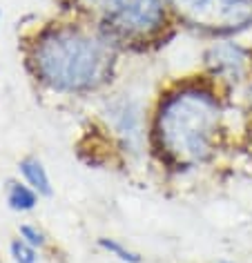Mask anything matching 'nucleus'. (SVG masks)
Listing matches in <instances>:
<instances>
[{"mask_svg":"<svg viewBox=\"0 0 252 263\" xmlns=\"http://www.w3.org/2000/svg\"><path fill=\"white\" fill-rule=\"evenodd\" d=\"M21 56L29 78L56 96L103 94L118 76L123 51L98 25L96 11L63 7L21 36Z\"/></svg>","mask_w":252,"mask_h":263,"instance_id":"obj_1","label":"nucleus"},{"mask_svg":"<svg viewBox=\"0 0 252 263\" xmlns=\"http://www.w3.org/2000/svg\"><path fill=\"white\" fill-rule=\"evenodd\" d=\"M230 98L203 71L165 83L148 111L152 161L172 174L217 161L230 139Z\"/></svg>","mask_w":252,"mask_h":263,"instance_id":"obj_2","label":"nucleus"},{"mask_svg":"<svg viewBox=\"0 0 252 263\" xmlns=\"http://www.w3.org/2000/svg\"><path fill=\"white\" fill-rule=\"evenodd\" d=\"M96 18L123 54L161 49L181 29L170 0H101Z\"/></svg>","mask_w":252,"mask_h":263,"instance_id":"obj_3","label":"nucleus"},{"mask_svg":"<svg viewBox=\"0 0 252 263\" xmlns=\"http://www.w3.org/2000/svg\"><path fill=\"white\" fill-rule=\"evenodd\" d=\"M181 29L199 36L237 38L252 31V0H170Z\"/></svg>","mask_w":252,"mask_h":263,"instance_id":"obj_4","label":"nucleus"},{"mask_svg":"<svg viewBox=\"0 0 252 263\" xmlns=\"http://www.w3.org/2000/svg\"><path fill=\"white\" fill-rule=\"evenodd\" d=\"M148 111L132 94H107L98 109L101 141L110 143L112 152L123 159H134L148 149Z\"/></svg>","mask_w":252,"mask_h":263,"instance_id":"obj_5","label":"nucleus"},{"mask_svg":"<svg viewBox=\"0 0 252 263\" xmlns=\"http://www.w3.org/2000/svg\"><path fill=\"white\" fill-rule=\"evenodd\" d=\"M201 71L232 96L252 81V45L237 38H217L203 49Z\"/></svg>","mask_w":252,"mask_h":263,"instance_id":"obj_6","label":"nucleus"},{"mask_svg":"<svg viewBox=\"0 0 252 263\" xmlns=\"http://www.w3.org/2000/svg\"><path fill=\"white\" fill-rule=\"evenodd\" d=\"M18 176H21L31 190H36V192L41 194V199L43 196L54 194V185H51L49 172L38 156H25V159L18 161Z\"/></svg>","mask_w":252,"mask_h":263,"instance_id":"obj_7","label":"nucleus"},{"mask_svg":"<svg viewBox=\"0 0 252 263\" xmlns=\"http://www.w3.org/2000/svg\"><path fill=\"white\" fill-rule=\"evenodd\" d=\"M5 201H7L9 210H14L18 214H25V212H31V210L38 205L41 194H38L36 190H31L27 183L18 176V179H9L5 183Z\"/></svg>","mask_w":252,"mask_h":263,"instance_id":"obj_8","label":"nucleus"},{"mask_svg":"<svg viewBox=\"0 0 252 263\" xmlns=\"http://www.w3.org/2000/svg\"><path fill=\"white\" fill-rule=\"evenodd\" d=\"M98 248H101L105 254L118 259L121 263H141V254H138L136 250H132L128 243H123L118 239H112V236H101V239H98Z\"/></svg>","mask_w":252,"mask_h":263,"instance_id":"obj_9","label":"nucleus"},{"mask_svg":"<svg viewBox=\"0 0 252 263\" xmlns=\"http://www.w3.org/2000/svg\"><path fill=\"white\" fill-rule=\"evenodd\" d=\"M41 250H36L34 246H29L27 241H23L21 236H14L9 243V256L14 259V263H38L41 261Z\"/></svg>","mask_w":252,"mask_h":263,"instance_id":"obj_10","label":"nucleus"},{"mask_svg":"<svg viewBox=\"0 0 252 263\" xmlns=\"http://www.w3.org/2000/svg\"><path fill=\"white\" fill-rule=\"evenodd\" d=\"M18 236H21L23 241H27L29 246H34L36 250H41V252H45V250L51 246L45 230L34 226V223H23V226H18Z\"/></svg>","mask_w":252,"mask_h":263,"instance_id":"obj_11","label":"nucleus"},{"mask_svg":"<svg viewBox=\"0 0 252 263\" xmlns=\"http://www.w3.org/2000/svg\"><path fill=\"white\" fill-rule=\"evenodd\" d=\"M243 96H245V114H248L252 118V81L245 85V89H243Z\"/></svg>","mask_w":252,"mask_h":263,"instance_id":"obj_12","label":"nucleus"},{"mask_svg":"<svg viewBox=\"0 0 252 263\" xmlns=\"http://www.w3.org/2000/svg\"><path fill=\"white\" fill-rule=\"evenodd\" d=\"M0 18H3V11H0Z\"/></svg>","mask_w":252,"mask_h":263,"instance_id":"obj_13","label":"nucleus"}]
</instances>
